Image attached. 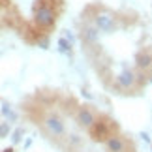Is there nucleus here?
Segmentation results:
<instances>
[{"mask_svg": "<svg viewBox=\"0 0 152 152\" xmlns=\"http://www.w3.org/2000/svg\"><path fill=\"white\" fill-rule=\"evenodd\" d=\"M42 128L51 139H62L66 137V124L56 113H47L42 118Z\"/></svg>", "mask_w": 152, "mask_h": 152, "instance_id": "nucleus-1", "label": "nucleus"}, {"mask_svg": "<svg viewBox=\"0 0 152 152\" xmlns=\"http://www.w3.org/2000/svg\"><path fill=\"white\" fill-rule=\"evenodd\" d=\"M94 26L98 28V32L113 34L116 30V17L109 10H102L94 15Z\"/></svg>", "mask_w": 152, "mask_h": 152, "instance_id": "nucleus-2", "label": "nucleus"}, {"mask_svg": "<svg viewBox=\"0 0 152 152\" xmlns=\"http://www.w3.org/2000/svg\"><path fill=\"white\" fill-rule=\"evenodd\" d=\"M56 21V13L53 11L51 6L47 4H39L36 6V11H34V23L39 26V28H49L55 25Z\"/></svg>", "mask_w": 152, "mask_h": 152, "instance_id": "nucleus-3", "label": "nucleus"}, {"mask_svg": "<svg viewBox=\"0 0 152 152\" xmlns=\"http://www.w3.org/2000/svg\"><path fill=\"white\" fill-rule=\"evenodd\" d=\"M75 122H77V126L83 128V130H92L98 122V116H96L94 111L88 109V107H79L77 113H75Z\"/></svg>", "mask_w": 152, "mask_h": 152, "instance_id": "nucleus-4", "label": "nucleus"}, {"mask_svg": "<svg viewBox=\"0 0 152 152\" xmlns=\"http://www.w3.org/2000/svg\"><path fill=\"white\" fill-rule=\"evenodd\" d=\"M116 85H118L120 88H124V90L135 88V85H137V73L133 72V69H130V68H124L118 75H116Z\"/></svg>", "mask_w": 152, "mask_h": 152, "instance_id": "nucleus-5", "label": "nucleus"}, {"mask_svg": "<svg viewBox=\"0 0 152 152\" xmlns=\"http://www.w3.org/2000/svg\"><path fill=\"white\" fill-rule=\"evenodd\" d=\"M105 148L107 152H126L128 150V141L120 135H109L105 139Z\"/></svg>", "mask_w": 152, "mask_h": 152, "instance_id": "nucleus-6", "label": "nucleus"}, {"mask_svg": "<svg viewBox=\"0 0 152 152\" xmlns=\"http://www.w3.org/2000/svg\"><path fill=\"white\" fill-rule=\"evenodd\" d=\"M81 38H83V42H86V43H94V42H98V38H100V32H98V28L94 25H86L83 28V32H81Z\"/></svg>", "mask_w": 152, "mask_h": 152, "instance_id": "nucleus-7", "label": "nucleus"}, {"mask_svg": "<svg viewBox=\"0 0 152 152\" xmlns=\"http://www.w3.org/2000/svg\"><path fill=\"white\" fill-rule=\"evenodd\" d=\"M135 62H137V68L139 69H148V68H152V53H148V51L137 53Z\"/></svg>", "mask_w": 152, "mask_h": 152, "instance_id": "nucleus-8", "label": "nucleus"}, {"mask_svg": "<svg viewBox=\"0 0 152 152\" xmlns=\"http://www.w3.org/2000/svg\"><path fill=\"white\" fill-rule=\"evenodd\" d=\"M66 139H68V145L72 148H79L81 145L85 143V139L79 135V133H69V135H66Z\"/></svg>", "mask_w": 152, "mask_h": 152, "instance_id": "nucleus-9", "label": "nucleus"}, {"mask_svg": "<svg viewBox=\"0 0 152 152\" xmlns=\"http://www.w3.org/2000/svg\"><path fill=\"white\" fill-rule=\"evenodd\" d=\"M58 45H60V51H68V49H69V45H68L66 39H60V42H58Z\"/></svg>", "mask_w": 152, "mask_h": 152, "instance_id": "nucleus-10", "label": "nucleus"}, {"mask_svg": "<svg viewBox=\"0 0 152 152\" xmlns=\"http://www.w3.org/2000/svg\"><path fill=\"white\" fill-rule=\"evenodd\" d=\"M21 139V132H15V135H13V141H19Z\"/></svg>", "mask_w": 152, "mask_h": 152, "instance_id": "nucleus-11", "label": "nucleus"}, {"mask_svg": "<svg viewBox=\"0 0 152 152\" xmlns=\"http://www.w3.org/2000/svg\"><path fill=\"white\" fill-rule=\"evenodd\" d=\"M4 152H13V150H11V148H6V150H4Z\"/></svg>", "mask_w": 152, "mask_h": 152, "instance_id": "nucleus-12", "label": "nucleus"}]
</instances>
